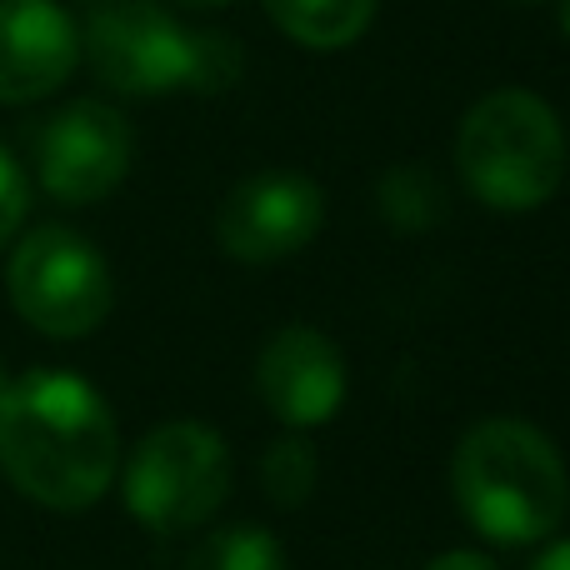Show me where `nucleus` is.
<instances>
[{
  "mask_svg": "<svg viewBox=\"0 0 570 570\" xmlns=\"http://www.w3.org/2000/svg\"><path fill=\"white\" fill-rule=\"evenodd\" d=\"M246 76V50L226 30H196L190 36V90L196 96H220Z\"/></svg>",
  "mask_w": 570,
  "mask_h": 570,
  "instance_id": "obj_15",
  "label": "nucleus"
},
{
  "mask_svg": "<svg viewBox=\"0 0 570 570\" xmlns=\"http://www.w3.org/2000/svg\"><path fill=\"white\" fill-rule=\"evenodd\" d=\"M256 395L285 431H315L345 401V355L315 325H281L256 355Z\"/></svg>",
  "mask_w": 570,
  "mask_h": 570,
  "instance_id": "obj_9",
  "label": "nucleus"
},
{
  "mask_svg": "<svg viewBox=\"0 0 570 570\" xmlns=\"http://www.w3.org/2000/svg\"><path fill=\"white\" fill-rule=\"evenodd\" d=\"M190 36L160 0H110L90 10L80 56L120 96H170L190 90Z\"/></svg>",
  "mask_w": 570,
  "mask_h": 570,
  "instance_id": "obj_6",
  "label": "nucleus"
},
{
  "mask_svg": "<svg viewBox=\"0 0 570 570\" xmlns=\"http://www.w3.org/2000/svg\"><path fill=\"white\" fill-rule=\"evenodd\" d=\"M0 471L46 511H90L120 471L110 401L76 371H26L0 395Z\"/></svg>",
  "mask_w": 570,
  "mask_h": 570,
  "instance_id": "obj_1",
  "label": "nucleus"
},
{
  "mask_svg": "<svg viewBox=\"0 0 570 570\" xmlns=\"http://www.w3.org/2000/svg\"><path fill=\"white\" fill-rule=\"evenodd\" d=\"M186 570H285V551L266 525H226L200 535Z\"/></svg>",
  "mask_w": 570,
  "mask_h": 570,
  "instance_id": "obj_13",
  "label": "nucleus"
},
{
  "mask_svg": "<svg viewBox=\"0 0 570 570\" xmlns=\"http://www.w3.org/2000/svg\"><path fill=\"white\" fill-rule=\"evenodd\" d=\"M126 511L156 535L200 531L230 495V451L210 425L166 421L126 455Z\"/></svg>",
  "mask_w": 570,
  "mask_h": 570,
  "instance_id": "obj_4",
  "label": "nucleus"
},
{
  "mask_svg": "<svg viewBox=\"0 0 570 570\" xmlns=\"http://www.w3.org/2000/svg\"><path fill=\"white\" fill-rule=\"evenodd\" d=\"M136 160V130L106 100H70L40 126L36 136V176L60 206H96Z\"/></svg>",
  "mask_w": 570,
  "mask_h": 570,
  "instance_id": "obj_7",
  "label": "nucleus"
},
{
  "mask_svg": "<svg viewBox=\"0 0 570 570\" xmlns=\"http://www.w3.org/2000/svg\"><path fill=\"white\" fill-rule=\"evenodd\" d=\"M80 6H90V10H96V6H110V0H80Z\"/></svg>",
  "mask_w": 570,
  "mask_h": 570,
  "instance_id": "obj_22",
  "label": "nucleus"
},
{
  "mask_svg": "<svg viewBox=\"0 0 570 570\" xmlns=\"http://www.w3.org/2000/svg\"><path fill=\"white\" fill-rule=\"evenodd\" d=\"M425 570H495V561L485 551H445V556H435Z\"/></svg>",
  "mask_w": 570,
  "mask_h": 570,
  "instance_id": "obj_17",
  "label": "nucleus"
},
{
  "mask_svg": "<svg viewBox=\"0 0 570 570\" xmlns=\"http://www.w3.org/2000/svg\"><path fill=\"white\" fill-rule=\"evenodd\" d=\"M76 66L80 26L60 0H0V106L56 96Z\"/></svg>",
  "mask_w": 570,
  "mask_h": 570,
  "instance_id": "obj_10",
  "label": "nucleus"
},
{
  "mask_svg": "<svg viewBox=\"0 0 570 570\" xmlns=\"http://www.w3.org/2000/svg\"><path fill=\"white\" fill-rule=\"evenodd\" d=\"M451 491L471 531L491 546H535L561 531L570 511V471L556 441L515 415L475 421L461 435Z\"/></svg>",
  "mask_w": 570,
  "mask_h": 570,
  "instance_id": "obj_2",
  "label": "nucleus"
},
{
  "mask_svg": "<svg viewBox=\"0 0 570 570\" xmlns=\"http://www.w3.org/2000/svg\"><path fill=\"white\" fill-rule=\"evenodd\" d=\"M325 196L301 170H261L226 190L216 210V246L240 266H276L321 236Z\"/></svg>",
  "mask_w": 570,
  "mask_h": 570,
  "instance_id": "obj_8",
  "label": "nucleus"
},
{
  "mask_svg": "<svg viewBox=\"0 0 570 570\" xmlns=\"http://www.w3.org/2000/svg\"><path fill=\"white\" fill-rule=\"evenodd\" d=\"M515 6H546V0H515Z\"/></svg>",
  "mask_w": 570,
  "mask_h": 570,
  "instance_id": "obj_23",
  "label": "nucleus"
},
{
  "mask_svg": "<svg viewBox=\"0 0 570 570\" xmlns=\"http://www.w3.org/2000/svg\"><path fill=\"white\" fill-rule=\"evenodd\" d=\"M375 206L405 236H425L445 220V186L431 166H391L375 186Z\"/></svg>",
  "mask_w": 570,
  "mask_h": 570,
  "instance_id": "obj_12",
  "label": "nucleus"
},
{
  "mask_svg": "<svg viewBox=\"0 0 570 570\" xmlns=\"http://www.w3.org/2000/svg\"><path fill=\"white\" fill-rule=\"evenodd\" d=\"M176 6H186V10H226V6H236V0H176Z\"/></svg>",
  "mask_w": 570,
  "mask_h": 570,
  "instance_id": "obj_19",
  "label": "nucleus"
},
{
  "mask_svg": "<svg viewBox=\"0 0 570 570\" xmlns=\"http://www.w3.org/2000/svg\"><path fill=\"white\" fill-rule=\"evenodd\" d=\"M556 16H561V36L570 40V0H556Z\"/></svg>",
  "mask_w": 570,
  "mask_h": 570,
  "instance_id": "obj_20",
  "label": "nucleus"
},
{
  "mask_svg": "<svg viewBox=\"0 0 570 570\" xmlns=\"http://www.w3.org/2000/svg\"><path fill=\"white\" fill-rule=\"evenodd\" d=\"M315 481H321V465H315V445L305 441V431H291L266 445V455H261V491L271 495V505L295 511V505H305L315 495Z\"/></svg>",
  "mask_w": 570,
  "mask_h": 570,
  "instance_id": "obj_14",
  "label": "nucleus"
},
{
  "mask_svg": "<svg viewBox=\"0 0 570 570\" xmlns=\"http://www.w3.org/2000/svg\"><path fill=\"white\" fill-rule=\"evenodd\" d=\"M271 26L305 50H345L371 30L381 0H261Z\"/></svg>",
  "mask_w": 570,
  "mask_h": 570,
  "instance_id": "obj_11",
  "label": "nucleus"
},
{
  "mask_svg": "<svg viewBox=\"0 0 570 570\" xmlns=\"http://www.w3.org/2000/svg\"><path fill=\"white\" fill-rule=\"evenodd\" d=\"M6 291L20 321L50 341H86L116 305L106 256L70 226H36L20 236L6 266Z\"/></svg>",
  "mask_w": 570,
  "mask_h": 570,
  "instance_id": "obj_5",
  "label": "nucleus"
},
{
  "mask_svg": "<svg viewBox=\"0 0 570 570\" xmlns=\"http://www.w3.org/2000/svg\"><path fill=\"white\" fill-rule=\"evenodd\" d=\"M26 210H30V180H26V170H20V160L0 146V250L20 236Z\"/></svg>",
  "mask_w": 570,
  "mask_h": 570,
  "instance_id": "obj_16",
  "label": "nucleus"
},
{
  "mask_svg": "<svg viewBox=\"0 0 570 570\" xmlns=\"http://www.w3.org/2000/svg\"><path fill=\"white\" fill-rule=\"evenodd\" d=\"M6 385H10V375H6V361H0V395H6Z\"/></svg>",
  "mask_w": 570,
  "mask_h": 570,
  "instance_id": "obj_21",
  "label": "nucleus"
},
{
  "mask_svg": "<svg viewBox=\"0 0 570 570\" xmlns=\"http://www.w3.org/2000/svg\"><path fill=\"white\" fill-rule=\"evenodd\" d=\"M455 166H461L465 190L485 210L525 216L561 190L570 170V136L546 96L501 86L461 116Z\"/></svg>",
  "mask_w": 570,
  "mask_h": 570,
  "instance_id": "obj_3",
  "label": "nucleus"
},
{
  "mask_svg": "<svg viewBox=\"0 0 570 570\" xmlns=\"http://www.w3.org/2000/svg\"><path fill=\"white\" fill-rule=\"evenodd\" d=\"M531 570H570V541H551L541 556L531 561Z\"/></svg>",
  "mask_w": 570,
  "mask_h": 570,
  "instance_id": "obj_18",
  "label": "nucleus"
}]
</instances>
